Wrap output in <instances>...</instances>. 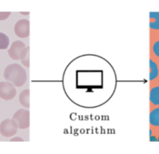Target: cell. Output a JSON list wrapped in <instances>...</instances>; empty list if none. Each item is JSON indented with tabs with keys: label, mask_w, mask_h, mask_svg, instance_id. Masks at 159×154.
Here are the masks:
<instances>
[{
	"label": "cell",
	"mask_w": 159,
	"mask_h": 154,
	"mask_svg": "<svg viewBox=\"0 0 159 154\" xmlns=\"http://www.w3.org/2000/svg\"><path fill=\"white\" fill-rule=\"evenodd\" d=\"M4 78L16 87H21L27 80L26 72L23 67L18 64H12L6 68L4 71Z\"/></svg>",
	"instance_id": "cell-1"
},
{
	"label": "cell",
	"mask_w": 159,
	"mask_h": 154,
	"mask_svg": "<svg viewBox=\"0 0 159 154\" xmlns=\"http://www.w3.org/2000/svg\"><path fill=\"white\" fill-rule=\"evenodd\" d=\"M30 52V46H26L23 42L14 41L8 51L9 56L13 60H23Z\"/></svg>",
	"instance_id": "cell-2"
},
{
	"label": "cell",
	"mask_w": 159,
	"mask_h": 154,
	"mask_svg": "<svg viewBox=\"0 0 159 154\" xmlns=\"http://www.w3.org/2000/svg\"><path fill=\"white\" fill-rule=\"evenodd\" d=\"M18 125L14 119H5L0 124V133L5 137H11L17 133Z\"/></svg>",
	"instance_id": "cell-3"
},
{
	"label": "cell",
	"mask_w": 159,
	"mask_h": 154,
	"mask_svg": "<svg viewBox=\"0 0 159 154\" xmlns=\"http://www.w3.org/2000/svg\"><path fill=\"white\" fill-rule=\"evenodd\" d=\"M12 119L16 122L19 129L25 130L30 126V112L26 109H19L14 114Z\"/></svg>",
	"instance_id": "cell-4"
},
{
	"label": "cell",
	"mask_w": 159,
	"mask_h": 154,
	"mask_svg": "<svg viewBox=\"0 0 159 154\" xmlns=\"http://www.w3.org/2000/svg\"><path fill=\"white\" fill-rule=\"evenodd\" d=\"M16 95V90L15 87L10 82H0V98L3 100L9 101L15 98Z\"/></svg>",
	"instance_id": "cell-5"
},
{
	"label": "cell",
	"mask_w": 159,
	"mask_h": 154,
	"mask_svg": "<svg viewBox=\"0 0 159 154\" xmlns=\"http://www.w3.org/2000/svg\"><path fill=\"white\" fill-rule=\"evenodd\" d=\"M14 32L20 38H26L30 36V22L28 20H19L14 26Z\"/></svg>",
	"instance_id": "cell-6"
},
{
	"label": "cell",
	"mask_w": 159,
	"mask_h": 154,
	"mask_svg": "<svg viewBox=\"0 0 159 154\" xmlns=\"http://www.w3.org/2000/svg\"><path fill=\"white\" fill-rule=\"evenodd\" d=\"M19 101L20 104L23 107L26 108H30V90L26 89L23 90L19 96Z\"/></svg>",
	"instance_id": "cell-7"
},
{
	"label": "cell",
	"mask_w": 159,
	"mask_h": 154,
	"mask_svg": "<svg viewBox=\"0 0 159 154\" xmlns=\"http://www.w3.org/2000/svg\"><path fill=\"white\" fill-rule=\"evenodd\" d=\"M150 17V28L152 29H159V12H151L149 14Z\"/></svg>",
	"instance_id": "cell-8"
},
{
	"label": "cell",
	"mask_w": 159,
	"mask_h": 154,
	"mask_svg": "<svg viewBox=\"0 0 159 154\" xmlns=\"http://www.w3.org/2000/svg\"><path fill=\"white\" fill-rule=\"evenodd\" d=\"M149 121L153 126H159V108H155L151 112Z\"/></svg>",
	"instance_id": "cell-9"
},
{
	"label": "cell",
	"mask_w": 159,
	"mask_h": 154,
	"mask_svg": "<svg viewBox=\"0 0 159 154\" xmlns=\"http://www.w3.org/2000/svg\"><path fill=\"white\" fill-rule=\"evenodd\" d=\"M150 101L153 105H159V86L155 87L151 90Z\"/></svg>",
	"instance_id": "cell-10"
},
{
	"label": "cell",
	"mask_w": 159,
	"mask_h": 154,
	"mask_svg": "<svg viewBox=\"0 0 159 154\" xmlns=\"http://www.w3.org/2000/svg\"><path fill=\"white\" fill-rule=\"evenodd\" d=\"M149 62H150V71H150V77H149V79H150L151 81H152L158 77V66H157L156 63H155V62H154L152 59H151L150 61Z\"/></svg>",
	"instance_id": "cell-11"
},
{
	"label": "cell",
	"mask_w": 159,
	"mask_h": 154,
	"mask_svg": "<svg viewBox=\"0 0 159 154\" xmlns=\"http://www.w3.org/2000/svg\"><path fill=\"white\" fill-rule=\"evenodd\" d=\"M9 39L6 34L0 33V50H6L9 46Z\"/></svg>",
	"instance_id": "cell-12"
},
{
	"label": "cell",
	"mask_w": 159,
	"mask_h": 154,
	"mask_svg": "<svg viewBox=\"0 0 159 154\" xmlns=\"http://www.w3.org/2000/svg\"><path fill=\"white\" fill-rule=\"evenodd\" d=\"M152 50H153V52L155 53V55L159 57V40H158V41H156L154 43Z\"/></svg>",
	"instance_id": "cell-13"
},
{
	"label": "cell",
	"mask_w": 159,
	"mask_h": 154,
	"mask_svg": "<svg viewBox=\"0 0 159 154\" xmlns=\"http://www.w3.org/2000/svg\"><path fill=\"white\" fill-rule=\"evenodd\" d=\"M10 15H11L10 12H0V21L8 19Z\"/></svg>",
	"instance_id": "cell-14"
},
{
	"label": "cell",
	"mask_w": 159,
	"mask_h": 154,
	"mask_svg": "<svg viewBox=\"0 0 159 154\" xmlns=\"http://www.w3.org/2000/svg\"><path fill=\"white\" fill-rule=\"evenodd\" d=\"M21 61H22V64H23L25 67L29 68L30 67V52L28 53L27 55H26V57H25L24 59L21 60Z\"/></svg>",
	"instance_id": "cell-15"
},
{
	"label": "cell",
	"mask_w": 159,
	"mask_h": 154,
	"mask_svg": "<svg viewBox=\"0 0 159 154\" xmlns=\"http://www.w3.org/2000/svg\"><path fill=\"white\" fill-rule=\"evenodd\" d=\"M15 141H20V142H23V139L20 137H15L10 139V142H15Z\"/></svg>",
	"instance_id": "cell-16"
},
{
	"label": "cell",
	"mask_w": 159,
	"mask_h": 154,
	"mask_svg": "<svg viewBox=\"0 0 159 154\" xmlns=\"http://www.w3.org/2000/svg\"><path fill=\"white\" fill-rule=\"evenodd\" d=\"M22 15H30V12H20Z\"/></svg>",
	"instance_id": "cell-17"
},
{
	"label": "cell",
	"mask_w": 159,
	"mask_h": 154,
	"mask_svg": "<svg viewBox=\"0 0 159 154\" xmlns=\"http://www.w3.org/2000/svg\"><path fill=\"white\" fill-rule=\"evenodd\" d=\"M150 140L151 141H157V140H158V139H156V138H155V137H153V136H151Z\"/></svg>",
	"instance_id": "cell-18"
},
{
	"label": "cell",
	"mask_w": 159,
	"mask_h": 154,
	"mask_svg": "<svg viewBox=\"0 0 159 154\" xmlns=\"http://www.w3.org/2000/svg\"><path fill=\"white\" fill-rule=\"evenodd\" d=\"M152 130H150V136H152Z\"/></svg>",
	"instance_id": "cell-19"
},
{
	"label": "cell",
	"mask_w": 159,
	"mask_h": 154,
	"mask_svg": "<svg viewBox=\"0 0 159 154\" xmlns=\"http://www.w3.org/2000/svg\"><path fill=\"white\" fill-rule=\"evenodd\" d=\"M158 141H159V138H158Z\"/></svg>",
	"instance_id": "cell-20"
}]
</instances>
